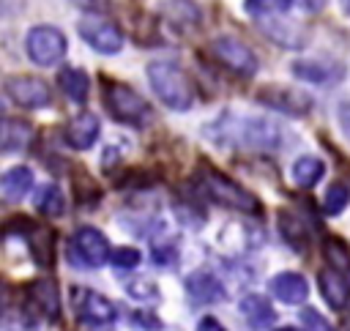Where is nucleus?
<instances>
[{
    "mask_svg": "<svg viewBox=\"0 0 350 331\" xmlns=\"http://www.w3.org/2000/svg\"><path fill=\"white\" fill-rule=\"evenodd\" d=\"M197 331H224V326L216 317H202L200 326H197Z\"/></svg>",
    "mask_w": 350,
    "mask_h": 331,
    "instance_id": "37",
    "label": "nucleus"
},
{
    "mask_svg": "<svg viewBox=\"0 0 350 331\" xmlns=\"http://www.w3.org/2000/svg\"><path fill=\"white\" fill-rule=\"evenodd\" d=\"M279 331H301V328H279Z\"/></svg>",
    "mask_w": 350,
    "mask_h": 331,
    "instance_id": "41",
    "label": "nucleus"
},
{
    "mask_svg": "<svg viewBox=\"0 0 350 331\" xmlns=\"http://www.w3.org/2000/svg\"><path fill=\"white\" fill-rule=\"evenodd\" d=\"M323 172H325V164H323L317 156H301V159H295V164H293V181H295L301 189H312L314 183H320Z\"/></svg>",
    "mask_w": 350,
    "mask_h": 331,
    "instance_id": "23",
    "label": "nucleus"
},
{
    "mask_svg": "<svg viewBox=\"0 0 350 331\" xmlns=\"http://www.w3.org/2000/svg\"><path fill=\"white\" fill-rule=\"evenodd\" d=\"M27 301L46 317V320H57L60 317V293L57 284L52 279H36L27 284Z\"/></svg>",
    "mask_w": 350,
    "mask_h": 331,
    "instance_id": "15",
    "label": "nucleus"
},
{
    "mask_svg": "<svg viewBox=\"0 0 350 331\" xmlns=\"http://www.w3.org/2000/svg\"><path fill=\"white\" fill-rule=\"evenodd\" d=\"M290 71L295 79L312 82V85H336L345 79V66L334 60H314V57H298L290 63Z\"/></svg>",
    "mask_w": 350,
    "mask_h": 331,
    "instance_id": "12",
    "label": "nucleus"
},
{
    "mask_svg": "<svg viewBox=\"0 0 350 331\" xmlns=\"http://www.w3.org/2000/svg\"><path fill=\"white\" fill-rule=\"evenodd\" d=\"M241 315L246 317V323H249L252 328H265V326H271L273 317H276L273 306H271L262 295H257V293L241 298Z\"/></svg>",
    "mask_w": 350,
    "mask_h": 331,
    "instance_id": "22",
    "label": "nucleus"
},
{
    "mask_svg": "<svg viewBox=\"0 0 350 331\" xmlns=\"http://www.w3.org/2000/svg\"><path fill=\"white\" fill-rule=\"evenodd\" d=\"M77 30H79V38L90 49H96L98 55H118L123 49V33H120V27L115 22L98 16V14L82 16L79 25H77Z\"/></svg>",
    "mask_w": 350,
    "mask_h": 331,
    "instance_id": "7",
    "label": "nucleus"
},
{
    "mask_svg": "<svg viewBox=\"0 0 350 331\" xmlns=\"http://www.w3.org/2000/svg\"><path fill=\"white\" fill-rule=\"evenodd\" d=\"M320 290H323V298L328 301V306H334V309H345L350 301L347 279L334 268L320 271Z\"/></svg>",
    "mask_w": 350,
    "mask_h": 331,
    "instance_id": "20",
    "label": "nucleus"
},
{
    "mask_svg": "<svg viewBox=\"0 0 350 331\" xmlns=\"http://www.w3.org/2000/svg\"><path fill=\"white\" fill-rule=\"evenodd\" d=\"M134 326H139L142 331H159L161 328V320L153 315V312H131V317H129Z\"/></svg>",
    "mask_w": 350,
    "mask_h": 331,
    "instance_id": "32",
    "label": "nucleus"
},
{
    "mask_svg": "<svg viewBox=\"0 0 350 331\" xmlns=\"http://www.w3.org/2000/svg\"><path fill=\"white\" fill-rule=\"evenodd\" d=\"M205 134L216 145H243V148H260V150H273L284 142L282 126L268 118L221 115L205 126Z\"/></svg>",
    "mask_w": 350,
    "mask_h": 331,
    "instance_id": "1",
    "label": "nucleus"
},
{
    "mask_svg": "<svg viewBox=\"0 0 350 331\" xmlns=\"http://www.w3.org/2000/svg\"><path fill=\"white\" fill-rule=\"evenodd\" d=\"M126 293H129L131 298H156V295H159V287L150 284L148 279H134V282L126 284Z\"/></svg>",
    "mask_w": 350,
    "mask_h": 331,
    "instance_id": "31",
    "label": "nucleus"
},
{
    "mask_svg": "<svg viewBox=\"0 0 350 331\" xmlns=\"http://www.w3.org/2000/svg\"><path fill=\"white\" fill-rule=\"evenodd\" d=\"M186 293L197 304H216V301H221L227 295L224 287H221V282L211 271H194L186 279Z\"/></svg>",
    "mask_w": 350,
    "mask_h": 331,
    "instance_id": "16",
    "label": "nucleus"
},
{
    "mask_svg": "<svg viewBox=\"0 0 350 331\" xmlns=\"http://www.w3.org/2000/svg\"><path fill=\"white\" fill-rule=\"evenodd\" d=\"M101 93H104V107L107 112L123 123V126H131V129H145L153 123V109L150 104L126 82H118V79H101Z\"/></svg>",
    "mask_w": 350,
    "mask_h": 331,
    "instance_id": "3",
    "label": "nucleus"
},
{
    "mask_svg": "<svg viewBox=\"0 0 350 331\" xmlns=\"http://www.w3.org/2000/svg\"><path fill=\"white\" fill-rule=\"evenodd\" d=\"M19 8H25V0H3V14L5 16H14Z\"/></svg>",
    "mask_w": 350,
    "mask_h": 331,
    "instance_id": "38",
    "label": "nucleus"
},
{
    "mask_svg": "<svg viewBox=\"0 0 350 331\" xmlns=\"http://www.w3.org/2000/svg\"><path fill=\"white\" fill-rule=\"evenodd\" d=\"M109 263H112L115 268H137V263H139V249H134V246H118V249H112Z\"/></svg>",
    "mask_w": 350,
    "mask_h": 331,
    "instance_id": "30",
    "label": "nucleus"
},
{
    "mask_svg": "<svg viewBox=\"0 0 350 331\" xmlns=\"http://www.w3.org/2000/svg\"><path fill=\"white\" fill-rule=\"evenodd\" d=\"M36 208L44 213V216H60L63 211H66V197H63V191H60V186H55V183H44L38 191H36Z\"/></svg>",
    "mask_w": 350,
    "mask_h": 331,
    "instance_id": "24",
    "label": "nucleus"
},
{
    "mask_svg": "<svg viewBox=\"0 0 350 331\" xmlns=\"http://www.w3.org/2000/svg\"><path fill=\"white\" fill-rule=\"evenodd\" d=\"M339 3H342V11L350 16V0H339Z\"/></svg>",
    "mask_w": 350,
    "mask_h": 331,
    "instance_id": "40",
    "label": "nucleus"
},
{
    "mask_svg": "<svg viewBox=\"0 0 350 331\" xmlns=\"http://www.w3.org/2000/svg\"><path fill=\"white\" fill-rule=\"evenodd\" d=\"M98 131H101L98 118L90 115V112H82V115H77V118L68 120V126H66V142L74 150H88V148L96 145Z\"/></svg>",
    "mask_w": 350,
    "mask_h": 331,
    "instance_id": "14",
    "label": "nucleus"
},
{
    "mask_svg": "<svg viewBox=\"0 0 350 331\" xmlns=\"http://www.w3.org/2000/svg\"><path fill=\"white\" fill-rule=\"evenodd\" d=\"M336 118H339V129H342V134L350 140V101H342V104H339Z\"/></svg>",
    "mask_w": 350,
    "mask_h": 331,
    "instance_id": "35",
    "label": "nucleus"
},
{
    "mask_svg": "<svg viewBox=\"0 0 350 331\" xmlns=\"http://www.w3.org/2000/svg\"><path fill=\"white\" fill-rule=\"evenodd\" d=\"M33 189V170L30 167H11L5 175H3V181H0V191H3V197L8 200V202H16V200H22L27 191Z\"/></svg>",
    "mask_w": 350,
    "mask_h": 331,
    "instance_id": "21",
    "label": "nucleus"
},
{
    "mask_svg": "<svg viewBox=\"0 0 350 331\" xmlns=\"http://www.w3.org/2000/svg\"><path fill=\"white\" fill-rule=\"evenodd\" d=\"M290 8H293V0H243V11L254 19L284 16Z\"/></svg>",
    "mask_w": 350,
    "mask_h": 331,
    "instance_id": "26",
    "label": "nucleus"
},
{
    "mask_svg": "<svg viewBox=\"0 0 350 331\" xmlns=\"http://www.w3.org/2000/svg\"><path fill=\"white\" fill-rule=\"evenodd\" d=\"M30 142H33V126L27 120H22V118H5L3 120V140H0L3 153L25 150Z\"/></svg>",
    "mask_w": 350,
    "mask_h": 331,
    "instance_id": "19",
    "label": "nucleus"
},
{
    "mask_svg": "<svg viewBox=\"0 0 350 331\" xmlns=\"http://www.w3.org/2000/svg\"><path fill=\"white\" fill-rule=\"evenodd\" d=\"M301 317H304V323H306V331H334V328H331L314 309H304Z\"/></svg>",
    "mask_w": 350,
    "mask_h": 331,
    "instance_id": "33",
    "label": "nucleus"
},
{
    "mask_svg": "<svg viewBox=\"0 0 350 331\" xmlns=\"http://www.w3.org/2000/svg\"><path fill=\"white\" fill-rule=\"evenodd\" d=\"M25 52L36 66H55L66 57L68 41L55 25H36L25 36Z\"/></svg>",
    "mask_w": 350,
    "mask_h": 331,
    "instance_id": "5",
    "label": "nucleus"
},
{
    "mask_svg": "<svg viewBox=\"0 0 350 331\" xmlns=\"http://www.w3.org/2000/svg\"><path fill=\"white\" fill-rule=\"evenodd\" d=\"M172 257H178V249H175L172 243H167V246H153V260H156L159 265H170Z\"/></svg>",
    "mask_w": 350,
    "mask_h": 331,
    "instance_id": "34",
    "label": "nucleus"
},
{
    "mask_svg": "<svg viewBox=\"0 0 350 331\" xmlns=\"http://www.w3.org/2000/svg\"><path fill=\"white\" fill-rule=\"evenodd\" d=\"M57 85L68 96V101H74V104H85L88 101V93H90V77H88V71H82L77 66H63L57 71Z\"/></svg>",
    "mask_w": 350,
    "mask_h": 331,
    "instance_id": "18",
    "label": "nucleus"
},
{
    "mask_svg": "<svg viewBox=\"0 0 350 331\" xmlns=\"http://www.w3.org/2000/svg\"><path fill=\"white\" fill-rule=\"evenodd\" d=\"M208 52H211V57L219 66H224L227 71H232L235 77H243V79H252L257 74V68H260L257 55L241 38H232V36L213 38L211 47H208Z\"/></svg>",
    "mask_w": 350,
    "mask_h": 331,
    "instance_id": "6",
    "label": "nucleus"
},
{
    "mask_svg": "<svg viewBox=\"0 0 350 331\" xmlns=\"http://www.w3.org/2000/svg\"><path fill=\"white\" fill-rule=\"evenodd\" d=\"M77 5H82L85 11H101V5H107V0H74Z\"/></svg>",
    "mask_w": 350,
    "mask_h": 331,
    "instance_id": "39",
    "label": "nucleus"
},
{
    "mask_svg": "<svg viewBox=\"0 0 350 331\" xmlns=\"http://www.w3.org/2000/svg\"><path fill=\"white\" fill-rule=\"evenodd\" d=\"M200 186H202V191H205L213 202H219V205H224V208H232V211H241V213H252V216H257V213L262 211L260 200H257L252 191H246L241 183H235L232 178H227L224 172H216V170H211V167H202V172H200Z\"/></svg>",
    "mask_w": 350,
    "mask_h": 331,
    "instance_id": "4",
    "label": "nucleus"
},
{
    "mask_svg": "<svg viewBox=\"0 0 350 331\" xmlns=\"http://www.w3.org/2000/svg\"><path fill=\"white\" fill-rule=\"evenodd\" d=\"M145 71H148L150 90L156 93V98L167 109L186 112L194 104V98H197L194 82L178 63H172V60H150Z\"/></svg>",
    "mask_w": 350,
    "mask_h": 331,
    "instance_id": "2",
    "label": "nucleus"
},
{
    "mask_svg": "<svg viewBox=\"0 0 350 331\" xmlns=\"http://www.w3.org/2000/svg\"><path fill=\"white\" fill-rule=\"evenodd\" d=\"M167 8H170L167 14H170V19L175 25H189V27L200 25V8L194 3H189V0H172Z\"/></svg>",
    "mask_w": 350,
    "mask_h": 331,
    "instance_id": "29",
    "label": "nucleus"
},
{
    "mask_svg": "<svg viewBox=\"0 0 350 331\" xmlns=\"http://www.w3.org/2000/svg\"><path fill=\"white\" fill-rule=\"evenodd\" d=\"M257 101L276 109V112H284V115H293V118H301L312 109V96H306L304 90L298 88H290V85H279V82H271V85H262L257 90Z\"/></svg>",
    "mask_w": 350,
    "mask_h": 331,
    "instance_id": "8",
    "label": "nucleus"
},
{
    "mask_svg": "<svg viewBox=\"0 0 350 331\" xmlns=\"http://www.w3.org/2000/svg\"><path fill=\"white\" fill-rule=\"evenodd\" d=\"M347 200H350V189L336 181V183L328 186V191H325V197H323V211H325L328 216H336V213L345 211Z\"/></svg>",
    "mask_w": 350,
    "mask_h": 331,
    "instance_id": "28",
    "label": "nucleus"
},
{
    "mask_svg": "<svg viewBox=\"0 0 350 331\" xmlns=\"http://www.w3.org/2000/svg\"><path fill=\"white\" fill-rule=\"evenodd\" d=\"M71 306H74L77 317L82 323H90V326H107L115 320V304L107 295L88 290V287L71 290Z\"/></svg>",
    "mask_w": 350,
    "mask_h": 331,
    "instance_id": "11",
    "label": "nucleus"
},
{
    "mask_svg": "<svg viewBox=\"0 0 350 331\" xmlns=\"http://www.w3.org/2000/svg\"><path fill=\"white\" fill-rule=\"evenodd\" d=\"M71 257L79 263V265H88V268H98L104 265L112 252H109V241L104 238L101 230L96 227H79L71 238Z\"/></svg>",
    "mask_w": 350,
    "mask_h": 331,
    "instance_id": "10",
    "label": "nucleus"
},
{
    "mask_svg": "<svg viewBox=\"0 0 350 331\" xmlns=\"http://www.w3.org/2000/svg\"><path fill=\"white\" fill-rule=\"evenodd\" d=\"M260 25V33L265 38H271L273 44L284 47V49H301L306 44V33L298 22H287L282 16H273V19H257Z\"/></svg>",
    "mask_w": 350,
    "mask_h": 331,
    "instance_id": "13",
    "label": "nucleus"
},
{
    "mask_svg": "<svg viewBox=\"0 0 350 331\" xmlns=\"http://www.w3.org/2000/svg\"><path fill=\"white\" fill-rule=\"evenodd\" d=\"M271 293H273L279 301H284V304H301V301H306V295H309V284H306V279H304L301 274L284 271V274H276V276L271 279Z\"/></svg>",
    "mask_w": 350,
    "mask_h": 331,
    "instance_id": "17",
    "label": "nucleus"
},
{
    "mask_svg": "<svg viewBox=\"0 0 350 331\" xmlns=\"http://www.w3.org/2000/svg\"><path fill=\"white\" fill-rule=\"evenodd\" d=\"M279 227H282V235H284V241H287L290 246H295V249L309 246V230H306L304 219H298L295 213L282 211V213H279Z\"/></svg>",
    "mask_w": 350,
    "mask_h": 331,
    "instance_id": "25",
    "label": "nucleus"
},
{
    "mask_svg": "<svg viewBox=\"0 0 350 331\" xmlns=\"http://www.w3.org/2000/svg\"><path fill=\"white\" fill-rule=\"evenodd\" d=\"M298 3H301V8H304L306 14H320L328 0H298Z\"/></svg>",
    "mask_w": 350,
    "mask_h": 331,
    "instance_id": "36",
    "label": "nucleus"
},
{
    "mask_svg": "<svg viewBox=\"0 0 350 331\" xmlns=\"http://www.w3.org/2000/svg\"><path fill=\"white\" fill-rule=\"evenodd\" d=\"M3 90H5V96H8L14 104H19V107H25V109H41V107H46L49 98H52V96H49V85H46L44 79L27 77V74H11V77H5Z\"/></svg>",
    "mask_w": 350,
    "mask_h": 331,
    "instance_id": "9",
    "label": "nucleus"
},
{
    "mask_svg": "<svg viewBox=\"0 0 350 331\" xmlns=\"http://www.w3.org/2000/svg\"><path fill=\"white\" fill-rule=\"evenodd\" d=\"M325 260L334 271H350V249L342 238H325Z\"/></svg>",
    "mask_w": 350,
    "mask_h": 331,
    "instance_id": "27",
    "label": "nucleus"
}]
</instances>
